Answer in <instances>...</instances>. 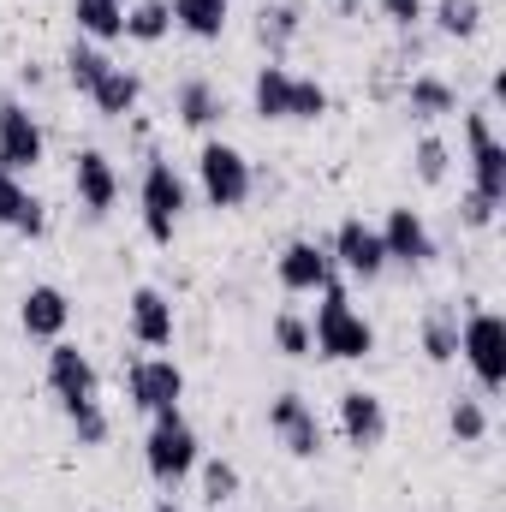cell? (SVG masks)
<instances>
[{"label": "cell", "mask_w": 506, "mask_h": 512, "mask_svg": "<svg viewBox=\"0 0 506 512\" xmlns=\"http://www.w3.org/2000/svg\"><path fill=\"white\" fill-rule=\"evenodd\" d=\"M72 18H78V30H84L90 42L126 36V6H120V0H72Z\"/></svg>", "instance_id": "484cf974"}, {"label": "cell", "mask_w": 506, "mask_h": 512, "mask_svg": "<svg viewBox=\"0 0 506 512\" xmlns=\"http://www.w3.org/2000/svg\"><path fill=\"white\" fill-rule=\"evenodd\" d=\"M423 12H429V0H381V18H387V24H399V30H411Z\"/></svg>", "instance_id": "8d00e7d4"}, {"label": "cell", "mask_w": 506, "mask_h": 512, "mask_svg": "<svg viewBox=\"0 0 506 512\" xmlns=\"http://www.w3.org/2000/svg\"><path fill=\"white\" fill-rule=\"evenodd\" d=\"M268 429H274V441L292 453V459H316L322 453V417L310 411V399L304 393H274L268 399Z\"/></svg>", "instance_id": "8992f818"}, {"label": "cell", "mask_w": 506, "mask_h": 512, "mask_svg": "<svg viewBox=\"0 0 506 512\" xmlns=\"http://www.w3.org/2000/svg\"><path fill=\"white\" fill-rule=\"evenodd\" d=\"M251 102H256V114H262V120H292V72H286L280 60H268V66L256 72Z\"/></svg>", "instance_id": "7402d4cb"}, {"label": "cell", "mask_w": 506, "mask_h": 512, "mask_svg": "<svg viewBox=\"0 0 506 512\" xmlns=\"http://www.w3.org/2000/svg\"><path fill=\"white\" fill-rule=\"evenodd\" d=\"M328 114V90L316 78H298L292 72V120H322Z\"/></svg>", "instance_id": "836d02e7"}, {"label": "cell", "mask_w": 506, "mask_h": 512, "mask_svg": "<svg viewBox=\"0 0 506 512\" xmlns=\"http://www.w3.org/2000/svg\"><path fill=\"white\" fill-rule=\"evenodd\" d=\"M310 352H322L334 364H358V358L376 352V328L352 310V298H346L340 280L322 286V304H316V322H310Z\"/></svg>", "instance_id": "6da1fadb"}, {"label": "cell", "mask_w": 506, "mask_h": 512, "mask_svg": "<svg viewBox=\"0 0 506 512\" xmlns=\"http://www.w3.org/2000/svg\"><path fill=\"white\" fill-rule=\"evenodd\" d=\"M108 66H114V60H108L96 42H72V48H66V78L78 84V96H90V90L102 84V72H108Z\"/></svg>", "instance_id": "83f0119b"}, {"label": "cell", "mask_w": 506, "mask_h": 512, "mask_svg": "<svg viewBox=\"0 0 506 512\" xmlns=\"http://www.w3.org/2000/svg\"><path fill=\"white\" fill-rule=\"evenodd\" d=\"M435 30L453 42H471L483 30V0H435Z\"/></svg>", "instance_id": "4316f807"}, {"label": "cell", "mask_w": 506, "mask_h": 512, "mask_svg": "<svg viewBox=\"0 0 506 512\" xmlns=\"http://www.w3.org/2000/svg\"><path fill=\"white\" fill-rule=\"evenodd\" d=\"M137 203H143V233L155 239V245H173V233H179V215H185V179L173 173V161H149L143 167V191H137Z\"/></svg>", "instance_id": "277c9868"}, {"label": "cell", "mask_w": 506, "mask_h": 512, "mask_svg": "<svg viewBox=\"0 0 506 512\" xmlns=\"http://www.w3.org/2000/svg\"><path fill=\"white\" fill-rule=\"evenodd\" d=\"M495 209H501V203H489V197H477V191H465V197H459V221H465V227H489V221H495Z\"/></svg>", "instance_id": "d590c367"}, {"label": "cell", "mask_w": 506, "mask_h": 512, "mask_svg": "<svg viewBox=\"0 0 506 512\" xmlns=\"http://www.w3.org/2000/svg\"><path fill=\"white\" fill-rule=\"evenodd\" d=\"M376 233H381V245H387V262H405V268L435 262V233L423 227L417 209H387V221H381Z\"/></svg>", "instance_id": "30bf717a"}, {"label": "cell", "mask_w": 506, "mask_h": 512, "mask_svg": "<svg viewBox=\"0 0 506 512\" xmlns=\"http://www.w3.org/2000/svg\"><path fill=\"white\" fill-rule=\"evenodd\" d=\"M137 96H143V84H137V72H126V66H108L102 84L90 90L96 114H108V120H126L131 108H137Z\"/></svg>", "instance_id": "d4e9b609"}, {"label": "cell", "mask_w": 506, "mask_h": 512, "mask_svg": "<svg viewBox=\"0 0 506 512\" xmlns=\"http://www.w3.org/2000/svg\"><path fill=\"white\" fill-rule=\"evenodd\" d=\"M459 352L471 364V376L483 393H501L506 387V316L501 310H471L459 322Z\"/></svg>", "instance_id": "3957f363"}, {"label": "cell", "mask_w": 506, "mask_h": 512, "mask_svg": "<svg viewBox=\"0 0 506 512\" xmlns=\"http://www.w3.org/2000/svg\"><path fill=\"white\" fill-rule=\"evenodd\" d=\"M274 274H280V286L286 292H322L328 280H334V256L322 251L316 239H292L280 262H274Z\"/></svg>", "instance_id": "4fadbf2b"}, {"label": "cell", "mask_w": 506, "mask_h": 512, "mask_svg": "<svg viewBox=\"0 0 506 512\" xmlns=\"http://www.w3.org/2000/svg\"><path fill=\"white\" fill-rule=\"evenodd\" d=\"M143 465H149V477L161 483V489H173V483H185L197 465H203V453H197V429L179 417V411H161V417H149V441H143Z\"/></svg>", "instance_id": "7a4b0ae2"}, {"label": "cell", "mask_w": 506, "mask_h": 512, "mask_svg": "<svg viewBox=\"0 0 506 512\" xmlns=\"http://www.w3.org/2000/svg\"><path fill=\"white\" fill-rule=\"evenodd\" d=\"M155 512H179V507H173V501H161V507H155Z\"/></svg>", "instance_id": "f35d334b"}, {"label": "cell", "mask_w": 506, "mask_h": 512, "mask_svg": "<svg viewBox=\"0 0 506 512\" xmlns=\"http://www.w3.org/2000/svg\"><path fill=\"white\" fill-rule=\"evenodd\" d=\"M126 393L143 417L179 411V399H185V370H179L173 358H137L126 370Z\"/></svg>", "instance_id": "52a82bcc"}, {"label": "cell", "mask_w": 506, "mask_h": 512, "mask_svg": "<svg viewBox=\"0 0 506 512\" xmlns=\"http://www.w3.org/2000/svg\"><path fill=\"white\" fill-rule=\"evenodd\" d=\"M197 179H203V197H209L215 209H239V203L251 197V161H245V149H233V143H203Z\"/></svg>", "instance_id": "5b68a950"}, {"label": "cell", "mask_w": 506, "mask_h": 512, "mask_svg": "<svg viewBox=\"0 0 506 512\" xmlns=\"http://www.w3.org/2000/svg\"><path fill=\"white\" fill-rule=\"evenodd\" d=\"M0 167L6 173H30V167H42V126L30 120V108L24 102H0Z\"/></svg>", "instance_id": "9c48e42d"}, {"label": "cell", "mask_w": 506, "mask_h": 512, "mask_svg": "<svg viewBox=\"0 0 506 512\" xmlns=\"http://www.w3.org/2000/svg\"><path fill=\"white\" fill-rule=\"evenodd\" d=\"M298 24H304V12H298V0H274V6H262V12H256V42L268 48V60H280V54L292 48V36H298Z\"/></svg>", "instance_id": "d6986e66"}, {"label": "cell", "mask_w": 506, "mask_h": 512, "mask_svg": "<svg viewBox=\"0 0 506 512\" xmlns=\"http://www.w3.org/2000/svg\"><path fill=\"white\" fill-rule=\"evenodd\" d=\"M411 161H417V179H423V185H441V179H447V161H453V155H447V143H441V137H417Z\"/></svg>", "instance_id": "1f68e13d"}, {"label": "cell", "mask_w": 506, "mask_h": 512, "mask_svg": "<svg viewBox=\"0 0 506 512\" xmlns=\"http://www.w3.org/2000/svg\"><path fill=\"white\" fill-rule=\"evenodd\" d=\"M60 411H66L78 447H102V441H108V411H102L96 399H72V405H60Z\"/></svg>", "instance_id": "f546056e"}, {"label": "cell", "mask_w": 506, "mask_h": 512, "mask_svg": "<svg viewBox=\"0 0 506 512\" xmlns=\"http://www.w3.org/2000/svg\"><path fill=\"white\" fill-rule=\"evenodd\" d=\"M131 340L149 346V352L173 346V304H167V292H155V286L131 292Z\"/></svg>", "instance_id": "e0dca14e"}, {"label": "cell", "mask_w": 506, "mask_h": 512, "mask_svg": "<svg viewBox=\"0 0 506 512\" xmlns=\"http://www.w3.org/2000/svg\"><path fill=\"white\" fill-rule=\"evenodd\" d=\"M0 227H12V233H24V239H42L48 233V209L18 185V173H6L0 167Z\"/></svg>", "instance_id": "ac0fdd59"}, {"label": "cell", "mask_w": 506, "mask_h": 512, "mask_svg": "<svg viewBox=\"0 0 506 512\" xmlns=\"http://www.w3.org/2000/svg\"><path fill=\"white\" fill-rule=\"evenodd\" d=\"M405 108H411L417 120H441V114H459V90H453L447 78L423 72V78L405 84Z\"/></svg>", "instance_id": "603a6c76"}, {"label": "cell", "mask_w": 506, "mask_h": 512, "mask_svg": "<svg viewBox=\"0 0 506 512\" xmlns=\"http://www.w3.org/2000/svg\"><path fill=\"white\" fill-rule=\"evenodd\" d=\"M334 262L346 268V274H358V280H376L381 268H387V245H381V233L370 221H340V233H334Z\"/></svg>", "instance_id": "8fae6325"}, {"label": "cell", "mask_w": 506, "mask_h": 512, "mask_svg": "<svg viewBox=\"0 0 506 512\" xmlns=\"http://www.w3.org/2000/svg\"><path fill=\"white\" fill-rule=\"evenodd\" d=\"M173 30V12H167V0H137L126 12V36L131 42H161Z\"/></svg>", "instance_id": "f1b7e54d"}, {"label": "cell", "mask_w": 506, "mask_h": 512, "mask_svg": "<svg viewBox=\"0 0 506 512\" xmlns=\"http://www.w3.org/2000/svg\"><path fill=\"white\" fill-rule=\"evenodd\" d=\"M274 346H280L286 358H310V322L292 316V310H280V316H274Z\"/></svg>", "instance_id": "d6a6232c"}, {"label": "cell", "mask_w": 506, "mask_h": 512, "mask_svg": "<svg viewBox=\"0 0 506 512\" xmlns=\"http://www.w3.org/2000/svg\"><path fill=\"white\" fill-rule=\"evenodd\" d=\"M72 191H78L84 215H108L114 197H120V173H114V161H108L102 149H84L78 167H72Z\"/></svg>", "instance_id": "9a60e30c"}, {"label": "cell", "mask_w": 506, "mask_h": 512, "mask_svg": "<svg viewBox=\"0 0 506 512\" xmlns=\"http://www.w3.org/2000/svg\"><path fill=\"white\" fill-rule=\"evenodd\" d=\"M334 6H340L346 18H352V12H364V0H334Z\"/></svg>", "instance_id": "74e56055"}, {"label": "cell", "mask_w": 506, "mask_h": 512, "mask_svg": "<svg viewBox=\"0 0 506 512\" xmlns=\"http://www.w3.org/2000/svg\"><path fill=\"white\" fill-rule=\"evenodd\" d=\"M18 322H24L30 340H48V346H54V340L66 334V322H72V304H66L60 286H30L24 304H18Z\"/></svg>", "instance_id": "2e32d148"}, {"label": "cell", "mask_w": 506, "mask_h": 512, "mask_svg": "<svg viewBox=\"0 0 506 512\" xmlns=\"http://www.w3.org/2000/svg\"><path fill=\"white\" fill-rule=\"evenodd\" d=\"M48 387H54L60 405H72V399H96V364H90L72 340H54V346H48Z\"/></svg>", "instance_id": "5bb4252c"}, {"label": "cell", "mask_w": 506, "mask_h": 512, "mask_svg": "<svg viewBox=\"0 0 506 512\" xmlns=\"http://www.w3.org/2000/svg\"><path fill=\"white\" fill-rule=\"evenodd\" d=\"M423 352H429V364L459 358V304H429L423 310Z\"/></svg>", "instance_id": "ffe728a7"}, {"label": "cell", "mask_w": 506, "mask_h": 512, "mask_svg": "<svg viewBox=\"0 0 506 512\" xmlns=\"http://www.w3.org/2000/svg\"><path fill=\"white\" fill-rule=\"evenodd\" d=\"M340 435L358 447V453H370L387 441V405H381L370 387H346L340 393Z\"/></svg>", "instance_id": "7c38bea8"}, {"label": "cell", "mask_w": 506, "mask_h": 512, "mask_svg": "<svg viewBox=\"0 0 506 512\" xmlns=\"http://www.w3.org/2000/svg\"><path fill=\"white\" fill-rule=\"evenodd\" d=\"M465 137H471V191L489 203H506V149L489 126V108L465 114Z\"/></svg>", "instance_id": "ba28073f"}, {"label": "cell", "mask_w": 506, "mask_h": 512, "mask_svg": "<svg viewBox=\"0 0 506 512\" xmlns=\"http://www.w3.org/2000/svg\"><path fill=\"white\" fill-rule=\"evenodd\" d=\"M173 114H179V126L203 131L221 120V90L209 84V78H185L179 84V96H173Z\"/></svg>", "instance_id": "44dd1931"}, {"label": "cell", "mask_w": 506, "mask_h": 512, "mask_svg": "<svg viewBox=\"0 0 506 512\" xmlns=\"http://www.w3.org/2000/svg\"><path fill=\"white\" fill-rule=\"evenodd\" d=\"M203 495H209V507H227V501L239 495V471H233L227 459H209V465H203Z\"/></svg>", "instance_id": "e575fe53"}, {"label": "cell", "mask_w": 506, "mask_h": 512, "mask_svg": "<svg viewBox=\"0 0 506 512\" xmlns=\"http://www.w3.org/2000/svg\"><path fill=\"white\" fill-rule=\"evenodd\" d=\"M167 12H173V24H179L185 36H197V42H215V36L227 30V0H167Z\"/></svg>", "instance_id": "cb8c5ba5"}, {"label": "cell", "mask_w": 506, "mask_h": 512, "mask_svg": "<svg viewBox=\"0 0 506 512\" xmlns=\"http://www.w3.org/2000/svg\"><path fill=\"white\" fill-rule=\"evenodd\" d=\"M447 429H453L459 447H477V441L489 435V411H483V399H453V405H447Z\"/></svg>", "instance_id": "4dcf8cb0"}]
</instances>
